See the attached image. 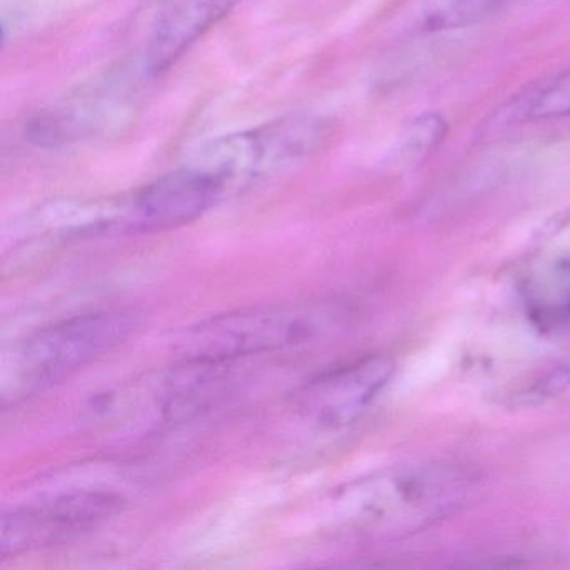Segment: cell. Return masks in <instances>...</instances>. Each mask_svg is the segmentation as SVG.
<instances>
[{
	"instance_id": "cell-1",
	"label": "cell",
	"mask_w": 570,
	"mask_h": 570,
	"mask_svg": "<svg viewBox=\"0 0 570 570\" xmlns=\"http://www.w3.org/2000/svg\"><path fill=\"white\" fill-rule=\"evenodd\" d=\"M479 476L452 460L409 463L372 476L356 489V529L373 539L415 535L469 503Z\"/></svg>"
},
{
	"instance_id": "cell-2",
	"label": "cell",
	"mask_w": 570,
	"mask_h": 570,
	"mask_svg": "<svg viewBox=\"0 0 570 570\" xmlns=\"http://www.w3.org/2000/svg\"><path fill=\"white\" fill-rule=\"evenodd\" d=\"M333 316L335 309L316 303L238 309L183 330L173 350L181 362L229 365L313 342L328 332Z\"/></svg>"
},
{
	"instance_id": "cell-3",
	"label": "cell",
	"mask_w": 570,
	"mask_h": 570,
	"mask_svg": "<svg viewBox=\"0 0 570 570\" xmlns=\"http://www.w3.org/2000/svg\"><path fill=\"white\" fill-rule=\"evenodd\" d=\"M330 135V122L320 116H286L213 139L191 165L215 176L228 191L232 186L249 185L302 165L325 148Z\"/></svg>"
},
{
	"instance_id": "cell-4",
	"label": "cell",
	"mask_w": 570,
	"mask_h": 570,
	"mask_svg": "<svg viewBox=\"0 0 570 570\" xmlns=\"http://www.w3.org/2000/svg\"><path fill=\"white\" fill-rule=\"evenodd\" d=\"M148 81L132 59L121 62L32 116L26 138L42 148H65L118 135L135 121Z\"/></svg>"
},
{
	"instance_id": "cell-5",
	"label": "cell",
	"mask_w": 570,
	"mask_h": 570,
	"mask_svg": "<svg viewBox=\"0 0 570 570\" xmlns=\"http://www.w3.org/2000/svg\"><path fill=\"white\" fill-rule=\"evenodd\" d=\"M141 318L135 308L99 309L38 330L18 352L22 382L41 389L68 379L131 338Z\"/></svg>"
},
{
	"instance_id": "cell-6",
	"label": "cell",
	"mask_w": 570,
	"mask_h": 570,
	"mask_svg": "<svg viewBox=\"0 0 570 570\" xmlns=\"http://www.w3.org/2000/svg\"><path fill=\"white\" fill-rule=\"evenodd\" d=\"M122 503L112 492L75 490L9 510L2 517L0 556L8 559L81 539L115 517Z\"/></svg>"
},
{
	"instance_id": "cell-7",
	"label": "cell",
	"mask_w": 570,
	"mask_h": 570,
	"mask_svg": "<svg viewBox=\"0 0 570 570\" xmlns=\"http://www.w3.org/2000/svg\"><path fill=\"white\" fill-rule=\"evenodd\" d=\"M225 193L215 176L188 163L112 206L102 232L153 235L181 228L202 218Z\"/></svg>"
},
{
	"instance_id": "cell-8",
	"label": "cell",
	"mask_w": 570,
	"mask_h": 570,
	"mask_svg": "<svg viewBox=\"0 0 570 570\" xmlns=\"http://www.w3.org/2000/svg\"><path fill=\"white\" fill-rule=\"evenodd\" d=\"M393 372L395 365L386 355L358 356L306 382L296 393V405L323 429H345L368 412Z\"/></svg>"
},
{
	"instance_id": "cell-9",
	"label": "cell",
	"mask_w": 570,
	"mask_h": 570,
	"mask_svg": "<svg viewBox=\"0 0 570 570\" xmlns=\"http://www.w3.org/2000/svg\"><path fill=\"white\" fill-rule=\"evenodd\" d=\"M238 4L239 0H159L132 61L146 78H159Z\"/></svg>"
},
{
	"instance_id": "cell-10",
	"label": "cell",
	"mask_w": 570,
	"mask_h": 570,
	"mask_svg": "<svg viewBox=\"0 0 570 570\" xmlns=\"http://www.w3.org/2000/svg\"><path fill=\"white\" fill-rule=\"evenodd\" d=\"M570 118V68L527 88L507 102L485 125V136L533 121Z\"/></svg>"
},
{
	"instance_id": "cell-11",
	"label": "cell",
	"mask_w": 570,
	"mask_h": 570,
	"mask_svg": "<svg viewBox=\"0 0 570 570\" xmlns=\"http://www.w3.org/2000/svg\"><path fill=\"white\" fill-rule=\"evenodd\" d=\"M527 318L542 332L570 325V259L547 263L522 286Z\"/></svg>"
},
{
	"instance_id": "cell-12",
	"label": "cell",
	"mask_w": 570,
	"mask_h": 570,
	"mask_svg": "<svg viewBox=\"0 0 570 570\" xmlns=\"http://www.w3.org/2000/svg\"><path fill=\"white\" fill-rule=\"evenodd\" d=\"M515 0H413L412 22L420 32L469 28Z\"/></svg>"
},
{
	"instance_id": "cell-13",
	"label": "cell",
	"mask_w": 570,
	"mask_h": 570,
	"mask_svg": "<svg viewBox=\"0 0 570 570\" xmlns=\"http://www.w3.org/2000/svg\"><path fill=\"white\" fill-rule=\"evenodd\" d=\"M449 135V125L436 112L416 116L400 138L399 156L403 161L419 163L436 151Z\"/></svg>"
}]
</instances>
